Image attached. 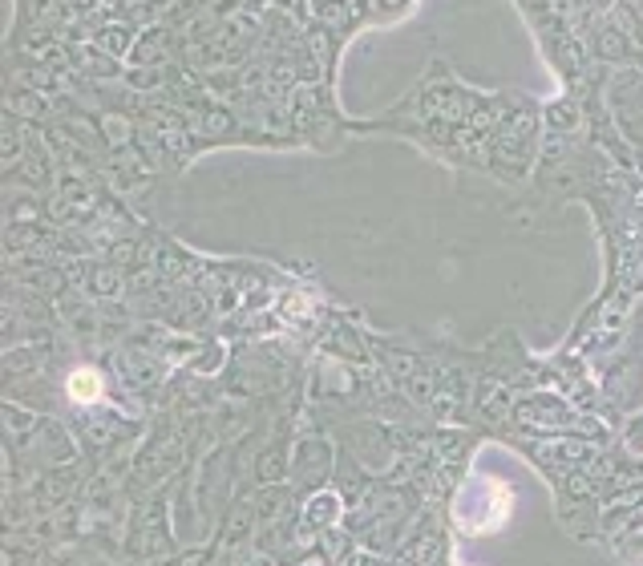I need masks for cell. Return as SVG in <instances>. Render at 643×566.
<instances>
[{
	"mask_svg": "<svg viewBox=\"0 0 643 566\" xmlns=\"http://www.w3.org/2000/svg\"><path fill=\"white\" fill-rule=\"evenodd\" d=\"M69 396H73L77 404H93V400L101 396V376H97L93 368H77V372L69 376Z\"/></svg>",
	"mask_w": 643,
	"mask_h": 566,
	"instance_id": "6da1fadb",
	"label": "cell"
}]
</instances>
